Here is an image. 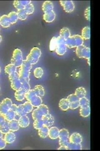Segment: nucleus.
Returning a JSON list of instances; mask_svg holds the SVG:
<instances>
[{
	"mask_svg": "<svg viewBox=\"0 0 100 151\" xmlns=\"http://www.w3.org/2000/svg\"><path fill=\"white\" fill-rule=\"evenodd\" d=\"M25 98L34 107H38L42 104L41 97L36 94L34 90H30L25 94Z\"/></svg>",
	"mask_w": 100,
	"mask_h": 151,
	"instance_id": "nucleus-1",
	"label": "nucleus"
},
{
	"mask_svg": "<svg viewBox=\"0 0 100 151\" xmlns=\"http://www.w3.org/2000/svg\"><path fill=\"white\" fill-rule=\"evenodd\" d=\"M31 68L32 65L27 62L26 61H23V64L20 66L18 73L20 81L27 80L29 81V76Z\"/></svg>",
	"mask_w": 100,
	"mask_h": 151,
	"instance_id": "nucleus-2",
	"label": "nucleus"
},
{
	"mask_svg": "<svg viewBox=\"0 0 100 151\" xmlns=\"http://www.w3.org/2000/svg\"><path fill=\"white\" fill-rule=\"evenodd\" d=\"M49 113V110L47 106L42 104L33 110L32 112V118L33 120L42 119L44 115Z\"/></svg>",
	"mask_w": 100,
	"mask_h": 151,
	"instance_id": "nucleus-3",
	"label": "nucleus"
},
{
	"mask_svg": "<svg viewBox=\"0 0 100 151\" xmlns=\"http://www.w3.org/2000/svg\"><path fill=\"white\" fill-rule=\"evenodd\" d=\"M41 55V50L39 48H33L31 50L30 53L27 56L26 61L32 65L35 64L39 61Z\"/></svg>",
	"mask_w": 100,
	"mask_h": 151,
	"instance_id": "nucleus-4",
	"label": "nucleus"
},
{
	"mask_svg": "<svg viewBox=\"0 0 100 151\" xmlns=\"http://www.w3.org/2000/svg\"><path fill=\"white\" fill-rule=\"evenodd\" d=\"M23 56L21 51L18 49H16L13 53V57L11 60L12 63L16 67H20L23 62Z\"/></svg>",
	"mask_w": 100,
	"mask_h": 151,
	"instance_id": "nucleus-5",
	"label": "nucleus"
},
{
	"mask_svg": "<svg viewBox=\"0 0 100 151\" xmlns=\"http://www.w3.org/2000/svg\"><path fill=\"white\" fill-rule=\"evenodd\" d=\"M69 133L67 129H62L59 131V143L60 146H66L69 143Z\"/></svg>",
	"mask_w": 100,
	"mask_h": 151,
	"instance_id": "nucleus-6",
	"label": "nucleus"
},
{
	"mask_svg": "<svg viewBox=\"0 0 100 151\" xmlns=\"http://www.w3.org/2000/svg\"><path fill=\"white\" fill-rule=\"evenodd\" d=\"M12 100L5 98L0 103V114L5 115L10 109L12 105Z\"/></svg>",
	"mask_w": 100,
	"mask_h": 151,
	"instance_id": "nucleus-7",
	"label": "nucleus"
},
{
	"mask_svg": "<svg viewBox=\"0 0 100 151\" xmlns=\"http://www.w3.org/2000/svg\"><path fill=\"white\" fill-rule=\"evenodd\" d=\"M42 119L44 122V125H46L48 127H51L54 125V117L49 113L44 115L42 118Z\"/></svg>",
	"mask_w": 100,
	"mask_h": 151,
	"instance_id": "nucleus-8",
	"label": "nucleus"
},
{
	"mask_svg": "<svg viewBox=\"0 0 100 151\" xmlns=\"http://www.w3.org/2000/svg\"><path fill=\"white\" fill-rule=\"evenodd\" d=\"M59 131L56 127H51L49 129L48 135L51 139H56L59 138Z\"/></svg>",
	"mask_w": 100,
	"mask_h": 151,
	"instance_id": "nucleus-9",
	"label": "nucleus"
},
{
	"mask_svg": "<svg viewBox=\"0 0 100 151\" xmlns=\"http://www.w3.org/2000/svg\"><path fill=\"white\" fill-rule=\"evenodd\" d=\"M69 141L71 143H81L82 142V136L79 133H73L70 136Z\"/></svg>",
	"mask_w": 100,
	"mask_h": 151,
	"instance_id": "nucleus-10",
	"label": "nucleus"
},
{
	"mask_svg": "<svg viewBox=\"0 0 100 151\" xmlns=\"http://www.w3.org/2000/svg\"><path fill=\"white\" fill-rule=\"evenodd\" d=\"M8 125L10 131L15 132L18 131L19 129L20 125L18 121L16 119H14L10 121H8Z\"/></svg>",
	"mask_w": 100,
	"mask_h": 151,
	"instance_id": "nucleus-11",
	"label": "nucleus"
},
{
	"mask_svg": "<svg viewBox=\"0 0 100 151\" xmlns=\"http://www.w3.org/2000/svg\"><path fill=\"white\" fill-rule=\"evenodd\" d=\"M20 127L21 128H26L29 126L30 124V120L27 115L20 117L18 120Z\"/></svg>",
	"mask_w": 100,
	"mask_h": 151,
	"instance_id": "nucleus-12",
	"label": "nucleus"
},
{
	"mask_svg": "<svg viewBox=\"0 0 100 151\" xmlns=\"http://www.w3.org/2000/svg\"><path fill=\"white\" fill-rule=\"evenodd\" d=\"M16 139V135L14 132L9 131L5 134L4 139L6 141V143L10 144L14 143Z\"/></svg>",
	"mask_w": 100,
	"mask_h": 151,
	"instance_id": "nucleus-13",
	"label": "nucleus"
},
{
	"mask_svg": "<svg viewBox=\"0 0 100 151\" xmlns=\"http://www.w3.org/2000/svg\"><path fill=\"white\" fill-rule=\"evenodd\" d=\"M31 1H15L14 5L16 8L19 10L24 9L27 5L30 4Z\"/></svg>",
	"mask_w": 100,
	"mask_h": 151,
	"instance_id": "nucleus-14",
	"label": "nucleus"
},
{
	"mask_svg": "<svg viewBox=\"0 0 100 151\" xmlns=\"http://www.w3.org/2000/svg\"><path fill=\"white\" fill-rule=\"evenodd\" d=\"M11 24V21L8 16L4 15L0 17V25L3 28H8L10 26Z\"/></svg>",
	"mask_w": 100,
	"mask_h": 151,
	"instance_id": "nucleus-15",
	"label": "nucleus"
},
{
	"mask_svg": "<svg viewBox=\"0 0 100 151\" xmlns=\"http://www.w3.org/2000/svg\"><path fill=\"white\" fill-rule=\"evenodd\" d=\"M49 128L44 125L39 130V135L42 138L45 139L48 135Z\"/></svg>",
	"mask_w": 100,
	"mask_h": 151,
	"instance_id": "nucleus-16",
	"label": "nucleus"
},
{
	"mask_svg": "<svg viewBox=\"0 0 100 151\" xmlns=\"http://www.w3.org/2000/svg\"><path fill=\"white\" fill-rule=\"evenodd\" d=\"M70 103L67 99H62L60 101L59 106L61 110L66 111L69 108Z\"/></svg>",
	"mask_w": 100,
	"mask_h": 151,
	"instance_id": "nucleus-17",
	"label": "nucleus"
},
{
	"mask_svg": "<svg viewBox=\"0 0 100 151\" xmlns=\"http://www.w3.org/2000/svg\"><path fill=\"white\" fill-rule=\"evenodd\" d=\"M11 83V87L13 90L16 91L18 90L21 88V82L19 78H17L12 81Z\"/></svg>",
	"mask_w": 100,
	"mask_h": 151,
	"instance_id": "nucleus-18",
	"label": "nucleus"
},
{
	"mask_svg": "<svg viewBox=\"0 0 100 151\" xmlns=\"http://www.w3.org/2000/svg\"><path fill=\"white\" fill-rule=\"evenodd\" d=\"M26 93L21 89L16 91L15 93V97L16 99L18 101H23L25 99Z\"/></svg>",
	"mask_w": 100,
	"mask_h": 151,
	"instance_id": "nucleus-19",
	"label": "nucleus"
},
{
	"mask_svg": "<svg viewBox=\"0 0 100 151\" xmlns=\"http://www.w3.org/2000/svg\"><path fill=\"white\" fill-rule=\"evenodd\" d=\"M66 147L67 150H82V149L81 143H71L70 142Z\"/></svg>",
	"mask_w": 100,
	"mask_h": 151,
	"instance_id": "nucleus-20",
	"label": "nucleus"
},
{
	"mask_svg": "<svg viewBox=\"0 0 100 151\" xmlns=\"http://www.w3.org/2000/svg\"><path fill=\"white\" fill-rule=\"evenodd\" d=\"M80 114L82 117H84V118L88 117L90 114V107L81 108L80 110Z\"/></svg>",
	"mask_w": 100,
	"mask_h": 151,
	"instance_id": "nucleus-21",
	"label": "nucleus"
},
{
	"mask_svg": "<svg viewBox=\"0 0 100 151\" xmlns=\"http://www.w3.org/2000/svg\"><path fill=\"white\" fill-rule=\"evenodd\" d=\"M23 110L27 114L30 113L33 110V107L29 101L25 102L24 104H22Z\"/></svg>",
	"mask_w": 100,
	"mask_h": 151,
	"instance_id": "nucleus-22",
	"label": "nucleus"
},
{
	"mask_svg": "<svg viewBox=\"0 0 100 151\" xmlns=\"http://www.w3.org/2000/svg\"><path fill=\"white\" fill-rule=\"evenodd\" d=\"M4 115L5 120L8 121H10L15 119L16 113L15 112L13 111L12 109H10Z\"/></svg>",
	"mask_w": 100,
	"mask_h": 151,
	"instance_id": "nucleus-23",
	"label": "nucleus"
},
{
	"mask_svg": "<svg viewBox=\"0 0 100 151\" xmlns=\"http://www.w3.org/2000/svg\"><path fill=\"white\" fill-rule=\"evenodd\" d=\"M79 107L81 108L90 106V101L86 97H83L79 99Z\"/></svg>",
	"mask_w": 100,
	"mask_h": 151,
	"instance_id": "nucleus-24",
	"label": "nucleus"
},
{
	"mask_svg": "<svg viewBox=\"0 0 100 151\" xmlns=\"http://www.w3.org/2000/svg\"><path fill=\"white\" fill-rule=\"evenodd\" d=\"M16 69L17 67L15 66L12 63L5 66V71L6 73L10 75L12 73L16 72Z\"/></svg>",
	"mask_w": 100,
	"mask_h": 151,
	"instance_id": "nucleus-25",
	"label": "nucleus"
},
{
	"mask_svg": "<svg viewBox=\"0 0 100 151\" xmlns=\"http://www.w3.org/2000/svg\"><path fill=\"white\" fill-rule=\"evenodd\" d=\"M35 91L36 94L40 97H43L44 96L45 91L44 88L41 85H38L35 86V88L33 89Z\"/></svg>",
	"mask_w": 100,
	"mask_h": 151,
	"instance_id": "nucleus-26",
	"label": "nucleus"
},
{
	"mask_svg": "<svg viewBox=\"0 0 100 151\" xmlns=\"http://www.w3.org/2000/svg\"><path fill=\"white\" fill-rule=\"evenodd\" d=\"M21 82V87L20 89L23 90V91L27 93L30 90V85L29 84V81L27 80L20 81Z\"/></svg>",
	"mask_w": 100,
	"mask_h": 151,
	"instance_id": "nucleus-27",
	"label": "nucleus"
},
{
	"mask_svg": "<svg viewBox=\"0 0 100 151\" xmlns=\"http://www.w3.org/2000/svg\"><path fill=\"white\" fill-rule=\"evenodd\" d=\"M75 94L78 98H82L85 97L86 95V91L85 89L83 88H79L76 89L75 92Z\"/></svg>",
	"mask_w": 100,
	"mask_h": 151,
	"instance_id": "nucleus-28",
	"label": "nucleus"
},
{
	"mask_svg": "<svg viewBox=\"0 0 100 151\" xmlns=\"http://www.w3.org/2000/svg\"><path fill=\"white\" fill-rule=\"evenodd\" d=\"M0 131L3 134H5L10 131L8 121H6L4 123L0 126Z\"/></svg>",
	"mask_w": 100,
	"mask_h": 151,
	"instance_id": "nucleus-29",
	"label": "nucleus"
},
{
	"mask_svg": "<svg viewBox=\"0 0 100 151\" xmlns=\"http://www.w3.org/2000/svg\"><path fill=\"white\" fill-rule=\"evenodd\" d=\"M8 17L11 21V24H12L16 23L18 17L17 13L15 12H11L9 14Z\"/></svg>",
	"mask_w": 100,
	"mask_h": 151,
	"instance_id": "nucleus-30",
	"label": "nucleus"
},
{
	"mask_svg": "<svg viewBox=\"0 0 100 151\" xmlns=\"http://www.w3.org/2000/svg\"><path fill=\"white\" fill-rule=\"evenodd\" d=\"M44 125V122L42 119L34 120L33 127L36 130H39Z\"/></svg>",
	"mask_w": 100,
	"mask_h": 151,
	"instance_id": "nucleus-31",
	"label": "nucleus"
},
{
	"mask_svg": "<svg viewBox=\"0 0 100 151\" xmlns=\"http://www.w3.org/2000/svg\"><path fill=\"white\" fill-rule=\"evenodd\" d=\"M16 115H17L20 117L23 116V115H27V113L23 110L22 104L18 106L16 110Z\"/></svg>",
	"mask_w": 100,
	"mask_h": 151,
	"instance_id": "nucleus-32",
	"label": "nucleus"
},
{
	"mask_svg": "<svg viewBox=\"0 0 100 151\" xmlns=\"http://www.w3.org/2000/svg\"><path fill=\"white\" fill-rule=\"evenodd\" d=\"M34 74L36 78H41L44 74V71L42 68L40 67L35 68L34 71Z\"/></svg>",
	"mask_w": 100,
	"mask_h": 151,
	"instance_id": "nucleus-33",
	"label": "nucleus"
},
{
	"mask_svg": "<svg viewBox=\"0 0 100 151\" xmlns=\"http://www.w3.org/2000/svg\"><path fill=\"white\" fill-rule=\"evenodd\" d=\"M24 9L27 15L33 13V11H34V6L32 4L30 3L27 5Z\"/></svg>",
	"mask_w": 100,
	"mask_h": 151,
	"instance_id": "nucleus-34",
	"label": "nucleus"
},
{
	"mask_svg": "<svg viewBox=\"0 0 100 151\" xmlns=\"http://www.w3.org/2000/svg\"><path fill=\"white\" fill-rule=\"evenodd\" d=\"M17 14L18 17L20 19H21V20H24L27 18V14L24 9L19 10Z\"/></svg>",
	"mask_w": 100,
	"mask_h": 151,
	"instance_id": "nucleus-35",
	"label": "nucleus"
},
{
	"mask_svg": "<svg viewBox=\"0 0 100 151\" xmlns=\"http://www.w3.org/2000/svg\"><path fill=\"white\" fill-rule=\"evenodd\" d=\"M67 99L69 102L71 103L75 102V101H78L79 98L75 94H72L69 95L67 97Z\"/></svg>",
	"mask_w": 100,
	"mask_h": 151,
	"instance_id": "nucleus-36",
	"label": "nucleus"
},
{
	"mask_svg": "<svg viewBox=\"0 0 100 151\" xmlns=\"http://www.w3.org/2000/svg\"><path fill=\"white\" fill-rule=\"evenodd\" d=\"M79 107V102L78 101H75L70 103L69 108L71 110H75Z\"/></svg>",
	"mask_w": 100,
	"mask_h": 151,
	"instance_id": "nucleus-37",
	"label": "nucleus"
},
{
	"mask_svg": "<svg viewBox=\"0 0 100 151\" xmlns=\"http://www.w3.org/2000/svg\"><path fill=\"white\" fill-rule=\"evenodd\" d=\"M19 78V77L18 73L17 72L12 73V74L9 75V78L11 81H12L13 80L15 79L16 78Z\"/></svg>",
	"mask_w": 100,
	"mask_h": 151,
	"instance_id": "nucleus-38",
	"label": "nucleus"
},
{
	"mask_svg": "<svg viewBox=\"0 0 100 151\" xmlns=\"http://www.w3.org/2000/svg\"><path fill=\"white\" fill-rule=\"evenodd\" d=\"M6 142L4 139L2 138H0V150L4 149L6 146Z\"/></svg>",
	"mask_w": 100,
	"mask_h": 151,
	"instance_id": "nucleus-39",
	"label": "nucleus"
},
{
	"mask_svg": "<svg viewBox=\"0 0 100 151\" xmlns=\"http://www.w3.org/2000/svg\"><path fill=\"white\" fill-rule=\"evenodd\" d=\"M6 121L4 115L0 114V126L4 123Z\"/></svg>",
	"mask_w": 100,
	"mask_h": 151,
	"instance_id": "nucleus-40",
	"label": "nucleus"
},
{
	"mask_svg": "<svg viewBox=\"0 0 100 151\" xmlns=\"http://www.w3.org/2000/svg\"><path fill=\"white\" fill-rule=\"evenodd\" d=\"M18 106L15 104H12V107L11 108V109L13 110V111H15L16 112V110Z\"/></svg>",
	"mask_w": 100,
	"mask_h": 151,
	"instance_id": "nucleus-41",
	"label": "nucleus"
},
{
	"mask_svg": "<svg viewBox=\"0 0 100 151\" xmlns=\"http://www.w3.org/2000/svg\"><path fill=\"white\" fill-rule=\"evenodd\" d=\"M58 150H67L66 146H61V147L58 149Z\"/></svg>",
	"mask_w": 100,
	"mask_h": 151,
	"instance_id": "nucleus-42",
	"label": "nucleus"
},
{
	"mask_svg": "<svg viewBox=\"0 0 100 151\" xmlns=\"http://www.w3.org/2000/svg\"><path fill=\"white\" fill-rule=\"evenodd\" d=\"M3 134L0 131V138L3 137Z\"/></svg>",
	"mask_w": 100,
	"mask_h": 151,
	"instance_id": "nucleus-43",
	"label": "nucleus"
},
{
	"mask_svg": "<svg viewBox=\"0 0 100 151\" xmlns=\"http://www.w3.org/2000/svg\"><path fill=\"white\" fill-rule=\"evenodd\" d=\"M2 40V37L1 36V35H0V43H1V41Z\"/></svg>",
	"mask_w": 100,
	"mask_h": 151,
	"instance_id": "nucleus-44",
	"label": "nucleus"
},
{
	"mask_svg": "<svg viewBox=\"0 0 100 151\" xmlns=\"http://www.w3.org/2000/svg\"><path fill=\"white\" fill-rule=\"evenodd\" d=\"M1 67H0V73H1Z\"/></svg>",
	"mask_w": 100,
	"mask_h": 151,
	"instance_id": "nucleus-45",
	"label": "nucleus"
},
{
	"mask_svg": "<svg viewBox=\"0 0 100 151\" xmlns=\"http://www.w3.org/2000/svg\"><path fill=\"white\" fill-rule=\"evenodd\" d=\"M0 90H1V88H0Z\"/></svg>",
	"mask_w": 100,
	"mask_h": 151,
	"instance_id": "nucleus-46",
	"label": "nucleus"
}]
</instances>
